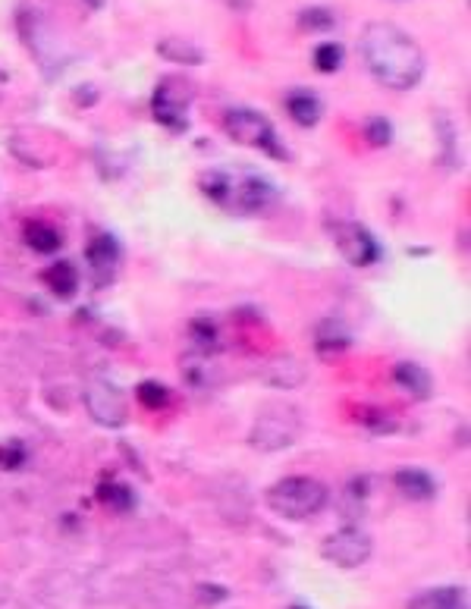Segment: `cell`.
Returning a JSON list of instances; mask_svg holds the SVG:
<instances>
[{
    "label": "cell",
    "mask_w": 471,
    "mask_h": 609,
    "mask_svg": "<svg viewBox=\"0 0 471 609\" xmlns=\"http://www.w3.org/2000/svg\"><path fill=\"white\" fill-rule=\"evenodd\" d=\"M358 51H362L368 73L393 92H409L424 79L428 63H424L421 44L393 22H371L362 32Z\"/></svg>",
    "instance_id": "cell-1"
},
{
    "label": "cell",
    "mask_w": 471,
    "mask_h": 609,
    "mask_svg": "<svg viewBox=\"0 0 471 609\" xmlns=\"http://www.w3.org/2000/svg\"><path fill=\"white\" fill-rule=\"evenodd\" d=\"M201 192H205L220 211L255 217L267 214L277 205V186L255 170H211L201 176Z\"/></svg>",
    "instance_id": "cell-2"
},
{
    "label": "cell",
    "mask_w": 471,
    "mask_h": 609,
    "mask_svg": "<svg viewBox=\"0 0 471 609\" xmlns=\"http://www.w3.org/2000/svg\"><path fill=\"white\" fill-rule=\"evenodd\" d=\"M330 500V490L305 475L296 478H283L271 490H267V506L277 515L289 518V522H305V518L318 515Z\"/></svg>",
    "instance_id": "cell-3"
},
{
    "label": "cell",
    "mask_w": 471,
    "mask_h": 609,
    "mask_svg": "<svg viewBox=\"0 0 471 609\" xmlns=\"http://www.w3.org/2000/svg\"><path fill=\"white\" fill-rule=\"evenodd\" d=\"M223 129H227L230 139L236 145H242V148H255V151H261L267 157H274V161H283V157H286V148L277 139L274 123L267 120L264 114H258V110H252V107L227 110V117H223Z\"/></svg>",
    "instance_id": "cell-4"
},
{
    "label": "cell",
    "mask_w": 471,
    "mask_h": 609,
    "mask_svg": "<svg viewBox=\"0 0 471 609\" xmlns=\"http://www.w3.org/2000/svg\"><path fill=\"white\" fill-rule=\"evenodd\" d=\"M330 236H333L336 248H340V255L352 267H371V264L380 261V255H384V248H380L374 233L368 227H362V223H355V220H333L330 223Z\"/></svg>",
    "instance_id": "cell-5"
},
{
    "label": "cell",
    "mask_w": 471,
    "mask_h": 609,
    "mask_svg": "<svg viewBox=\"0 0 471 609\" xmlns=\"http://www.w3.org/2000/svg\"><path fill=\"white\" fill-rule=\"evenodd\" d=\"M371 534L362 531L358 525H346L343 531H333L324 544H321V556L327 562H333V566L340 569H358L365 566V562L371 559Z\"/></svg>",
    "instance_id": "cell-6"
},
{
    "label": "cell",
    "mask_w": 471,
    "mask_h": 609,
    "mask_svg": "<svg viewBox=\"0 0 471 609\" xmlns=\"http://www.w3.org/2000/svg\"><path fill=\"white\" fill-rule=\"evenodd\" d=\"M189 101H192V88L179 85L176 79H164L157 85V92L151 98V114L170 132H186L189 129Z\"/></svg>",
    "instance_id": "cell-7"
},
{
    "label": "cell",
    "mask_w": 471,
    "mask_h": 609,
    "mask_svg": "<svg viewBox=\"0 0 471 609\" xmlns=\"http://www.w3.org/2000/svg\"><path fill=\"white\" fill-rule=\"evenodd\" d=\"M299 427H302L299 415H293L289 409L264 412L252 427V446L261 449V453H277V449H286L296 443Z\"/></svg>",
    "instance_id": "cell-8"
},
{
    "label": "cell",
    "mask_w": 471,
    "mask_h": 609,
    "mask_svg": "<svg viewBox=\"0 0 471 609\" xmlns=\"http://www.w3.org/2000/svg\"><path fill=\"white\" fill-rule=\"evenodd\" d=\"M85 409L101 427H123L126 418H129L126 399L117 390V383H110L104 377H95L85 387Z\"/></svg>",
    "instance_id": "cell-9"
},
{
    "label": "cell",
    "mask_w": 471,
    "mask_h": 609,
    "mask_svg": "<svg viewBox=\"0 0 471 609\" xmlns=\"http://www.w3.org/2000/svg\"><path fill=\"white\" fill-rule=\"evenodd\" d=\"M393 484L406 500H415V503H428L437 496V481L431 471L424 468H399L393 475Z\"/></svg>",
    "instance_id": "cell-10"
},
{
    "label": "cell",
    "mask_w": 471,
    "mask_h": 609,
    "mask_svg": "<svg viewBox=\"0 0 471 609\" xmlns=\"http://www.w3.org/2000/svg\"><path fill=\"white\" fill-rule=\"evenodd\" d=\"M286 114L293 117L296 126L302 129H311V126H318L321 123V114H324V104L321 98L308 92V88H293V92L286 95Z\"/></svg>",
    "instance_id": "cell-11"
},
{
    "label": "cell",
    "mask_w": 471,
    "mask_h": 609,
    "mask_svg": "<svg viewBox=\"0 0 471 609\" xmlns=\"http://www.w3.org/2000/svg\"><path fill=\"white\" fill-rule=\"evenodd\" d=\"M352 346V333L343 321H321L318 330H314V349L324 358H336L349 352Z\"/></svg>",
    "instance_id": "cell-12"
},
{
    "label": "cell",
    "mask_w": 471,
    "mask_h": 609,
    "mask_svg": "<svg viewBox=\"0 0 471 609\" xmlns=\"http://www.w3.org/2000/svg\"><path fill=\"white\" fill-rule=\"evenodd\" d=\"M85 258H88V264H92V270L98 277H110V274H114L117 261H120V245H117L114 236L101 233V236H95L92 242H88Z\"/></svg>",
    "instance_id": "cell-13"
},
{
    "label": "cell",
    "mask_w": 471,
    "mask_h": 609,
    "mask_svg": "<svg viewBox=\"0 0 471 609\" xmlns=\"http://www.w3.org/2000/svg\"><path fill=\"white\" fill-rule=\"evenodd\" d=\"M393 380H396L399 390H406V393L415 396V399H428L431 390H434L431 374L424 371L421 365H415V362H399V365L393 368Z\"/></svg>",
    "instance_id": "cell-14"
},
{
    "label": "cell",
    "mask_w": 471,
    "mask_h": 609,
    "mask_svg": "<svg viewBox=\"0 0 471 609\" xmlns=\"http://www.w3.org/2000/svg\"><path fill=\"white\" fill-rule=\"evenodd\" d=\"M468 594L459 584H446V588H434V591H424L418 594L409 609H465Z\"/></svg>",
    "instance_id": "cell-15"
},
{
    "label": "cell",
    "mask_w": 471,
    "mask_h": 609,
    "mask_svg": "<svg viewBox=\"0 0 471 609\" xmlns=\"http://www.w3.org/2000/svg\"><path fill=\"white\" fill-rule=\"evenodd\" d=\"M44 283L57 299H73L79 292V270L70 261H57L44 270Z\"/></svg>",
    "instance_id": "cell-16"
},
{
    "label": "cell",
    "mask_w": 471,
    "mask_h": 609,
    "mask_svg": "<svg viewBox=\"0 0 471 609\" xmlns=\"http://www.w3.org/2000/svg\"><path fill=\"white\" fill-rule=\"evenodd\" d=\"M157 54H161L164 60L183 63V66H201V63H205V51H201L198 44H192V41H183V38L157 41Z\"/></svg>",
    "instance_id": "cell-17"
},
{
    "label": "cell",
    "mask_w": 471,
    "mask_h": 609,
    "mask_svg": "<svg viewBox=\"0 0 471 609\" xmlns=\"http://www.w3.org/2000/svg\"><path fill=\"white\" fill-rule=\"evenodd\" d=\"M26 245L38 255H54L57 248L63 245V236L57 233V227H51V223H29V227H26Z\"/></svg>",
    "instance_id": "cell-18"
},
{
    "label": "cell",
    "mask_w": 471,
    "mask_h": 609,
    "mask_svg": "<svg viewBox=\"0 0 471 609\" xmlns=\"http://www.w3.org/2000/svg\"><path fill=\"white\" fill-rule=\"evenodd\" d=\"M98 500L104 506H110L114 512H129L132 506H136V493H132V487H126L120 481H104L98 487Z\"/></svg>",
    "instance_id": "cell-19"
},
{
    "label": "cell",
    "mask_w": 471,
    "mask_h": 609,
    "mask_svg": "<svg viewBox=\"0 0 471 609\" xmlns=\"http://www.w3.org/2000/svg\"><path fill=\"white\" fill-rule=\"evenodd\" d=\"M346 60V51H343V44H336V41H324L314 48V70L318 73H336L343 66Z\"/></svg>",
    "instance_id": "cell-20"
},
{
    "label": "cell",
    "mask_w": 471,
    "mask_h": 609,
    "mask_svg": "<svg viewBox=\"0 0 471 609\" xmlns=\"http://www.w3.org/2000/svg\"><path fill=\"white\" fill-rule=\"evenodd\" d=\"M136 399H139V405H145V409L157 412V409H167L170 405V390L157 380H142L136 387Z\"/></svg>",
    "instance_id": "cell-21"
},
{
    "label": "cell",
    "mask_w": 471,
    "mask_h": 609,
    "mask_svg": "<svg viewBox=\"0 0 471 609\" xmlns=\"http://www.w3.org/2000/svg\"><path fill=\"white\" fill-rule=\"evenodd\" d=\"M336 26V16L327 7H308L299 13V29L302 32H330Z\"/></svg>",
    "instance_id": "cell-22"
},
{
    "label": "cell",
    "mask_w": 471,
    "mask_h": 609,
    "mask_svg": "<svg viewBox=\"0 0 471 609\" xmlns=\"http://www.w3.org/2000/svg\"><path fill=\"white\" fill-rule=\"evenodd\" d=\"M29 462V449L22 440H7V443H0V468L4 471H16Z\"/></svg>",
    "instance_id": "cell-23"
},
{
    "label": "cell",
    "mask_w": 471,
    "mask_h": 609,
    "mask_svg": "<svg viewBox=\"0 0 471 609\" xmlns=\"http://www.w3.org/2000/svg\"><path fill=\"white\" fill-rule=\"evenodd\" d=\"M355 418L362 421L368 431H374V434H390V431H393L390 415L380 412V409H371V405H362V409H355Z\"/></svg>",
    "instance_id": "cell-24"
},
{
    "label": "cell",
    "mask_w": 471,
    "mask_h": 609,
    "mask_svg": "<svg viewBox=\"0 0 471 609\" xmlns=\"http://www.w3.org/2000/svg\"><path fill=\"white\" fill-rule=\"evenodd\" d=\"M362 132H365V139H368L374 148H384V145L393 142V126H390V120H384V117H371Z\"/></svg>",
    "instance_id": "cell-25"
},
{
    "label": "cell",
    "mask_w": 471,
    "mask_h": 609,
    "mask_svg": "<svg viewBox=\"0 0 471 609\" xmlns=\"http://www.w3.org/2000/svg\"><path fill=\"white\" fill-rule=\"evenodd\" d=\"M192 340L205 352H211L217 346V327L211 321H192Z\"/></svg>",
    "instance_id": "cell-26"
},
{
    "label": "cell",
    "mask_w": 471,
    "mask_h": 609,
    "mask_svg": "<svg viewBox=\"0 0 471 609\" xmlns=\"http://www.w3.org/2000/svg\"><path fill=\"white\" fill-rule=\"evenodd\" d=\"M82 4H88V10H101L104 0H82Z\"/></svg>",
    "instance_id": "cell-27"
},
{
    "label": "cell",
    "mask_w": 471,
    "mask_h": 609,
    "mask_svg": "<svg viewBox=\"0 0 471 609\" xmlns=\"http://www.w3.org/2000/svg\"><path fill=\"white\" fill-rule=\"evenodd\" d=\"M7 88V70H4V63H0V92Z\"/></svg>",
    "instance_id": "cell-28"
},
{
    "label": "cell",
    "mask_w": 471,
    "mask_h": 609,
    "mask_svg": "<svg viewBox=\"0 0 471 609\" xmlns=\"http://www.w3.org/2000/svg\"><path fill=\"white\" fill-rule=\"evenodd\" d=\"M293 609H308V606H299V603H296V606H293Z\"/></svg>",
    "instance_id": "cell-29"
}]
</instances>
